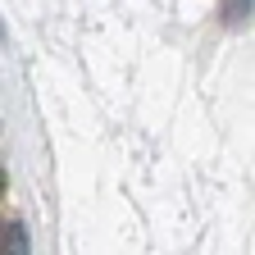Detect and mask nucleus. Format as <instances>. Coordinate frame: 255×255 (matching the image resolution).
Instances as JSON below:
<instances>
[{"label":"nucleus","instance_id":"1","mask_svg":"<svg viewBox=\"0 0 255 255\" xmlns=\"http://www.w3.org/2000/svg\"><path fill=\"white\" fill-rule=\"evenodd\" d=\"M5 255H32V242H27V228L14 219L5 228Z\"/></svg>","mask_w":255,"mask_h":255},{"label":"nucleus","instance_id":"2","mask_svg":"<svg viewBox=\"0 0 255 255\" xmlns=\"http://www.w3.org/2000/svg\"><path fill=\"white\" fill-rule=\"evenodd\" d=\"M251 9H255V0H223V18H228V23L251 18Z\"/></svg>","mask_w":255,"mask_h":255}]
</instances>
